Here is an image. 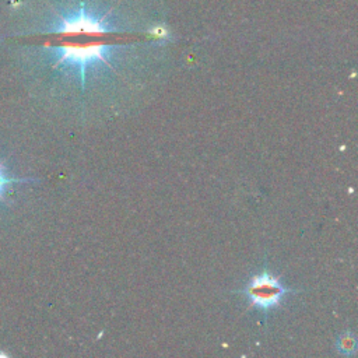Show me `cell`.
<instances>
[{
  "mask_svg": "<svg viewBox=\"0 0 358 358\" xmlns=\"http://www.w3.org/2000/svg\"><path fill=\"white\" fill-rule=\"evenodd\" d=\"M28 182H32L31 179H18V178H13V176H8L3 168V165H0V200L4 199L6 196V192L8 190V186L11 183H28Z\"/></svg>",
  "mask_w": 358,
  "mask_h": 358,
  "instance_id": "4",
  "label": "cell"
},
{
  "mask_svg": "<svg viewBox=\"0 0 358 358\" xmlns=\"http://www.w3.org/2000/svg\"><path fill=\"white\" fill-rule=\"evenodd\" d=\"M236 294L245 295L252 308L268 312L282 302V299L298 291L285 287L280 278L267 268V262H264L263 270L250 277L243 288L234 291Z\"/></svg>",
  "mask_w": 358,
  "mask_h": 358,
  "instance_id": "2",
  "label": "cell"
},
{
  "mask_svg": "<svg viewBox=\"0 0 358 358\" xmlns=\"http://www.w3.org/2000/svg\"><path fill=\"white\" fill-rule=\"evenodd\" d=\"M336 348L343 355H352L357 351V338L351 333H344L337 338Z\"/></svg>",
  "mask_w": 358,
  "mask_h": 358,
  "instance_id": "3",
  "label": "cell"
},
{
  "mask_svg": "<svg viewBox=\"0 0 358 358\" xmlns=\"http://www.w3.org/2000/svg\"><path fill=\"white\" fill-rule=\"evenodd\" d=\"M39 34L50 67L73 76L81 95L91 83L126 84L171 42L158 0H63Z\"/></svg>",
  "mask_w": 358,
  "mask_h": 358,
  "instance_id": "1",
  "label": "cell"
}]
</instances>
